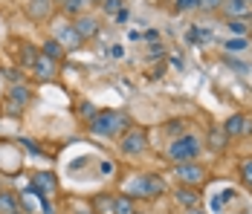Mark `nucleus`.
Segmentation results:
<instances>
[{"instance_id": "nucleus-1", "label": "nucleus", "mask_w": 252, "mask_h": 214, "mask_svg": "<svg viewBox=\"0 0 252 214\" xmlns=\"http://www.w3.org/2000/svg\"><path fill=\"white\" fill-rule=\"evenodd\" d=\"M127 127H130V119L119 110H99L90 119V130L96 136H122Z\"/></svg>"}, {"instance_id": "nucleus-2", "label": "nucleus", "mask_w": 252, "mask_h": 214, "mask_svg": "<svg viewBox=\"0 0 252 214\" xmlns=\"http://www.w3.org/2000/svg\"><path fill=\"white\" fill-rule=\"evenodd\" d=\"M200 151H203L200 139L191 136V133H183V136H177L174 142L168 145V156H171L174 162H197Z\"/></svg>"}, {"instance_id": "nucleus-3", "label": "nucleus", "mask_w": 252, "mask_h": 214, "mask_svg": "<svg viewBox=\"0 0 252 214\" xmlns=\"http://www.w3.org/2000/svg\"><path fill=\"white\" fill-rule=\"evenodd\" d=\"M148 148V130L145 127H127L125 133L119 136V151L125 153V156H139L142 151Z\"/></svg>"}, {"instance_id": "nucleus-4", "label": "nucleus", "mask_w": 252, "mask_h": 214, "mask_svg": "<svg viewBox=\"0 0 252 214\" xmlns=\"http://www.w3.org/2000/svg\"><path fill=\"white\" fill-rule=\"evenodd\" d=\"M174 174L183 185H191V188H197L203 180H206V171H203L200 162H177Z\"/></svg>"}, {"instance_id": "nucleus-5", "label": "nucleus", "mask_w": 252, "mask_h": 214, "mask_svg": "<svg viewBox=\"0 0 252 214\" xmlns=\"http://www.w3.org/2000/svg\"><path fill=\"white\" fill-rule=\"evenodd\" d=\"M29 104H32V90L24 87V84H15L6 95V110L9 113H24Z\"/></svg>"}, {"instance_id": "nucleus-6", "label": "nucleus", "mask_w": 252, "mask_h": 214, "mask_svg": "<svg viewBox=\"0 0 252 214\" xmlns=\"http://www.w3.org/2000/svg\"><path fill=\"white\" fill-rule=\"evenodd\" d=\"M61 47H64V52H76L78 47H84V41H81V35L76 32V26L73 24H64V26H58V32L52 35Z\"/></svg>"}, {"instance_id": "nucleus-7", "label": "nucleus", "mask_w": 252, "mask_h": 214, "mask_svg": "<svg viewBox=\"0 0 252 214\" xmlns=\"http://www.w3.org/2000/svg\"><path fill=\"white\" fill-rule=\"evenodd\" d=\"M226 21H247L252 15V6L247 0H223V6L218 9Z\"/></svg>"}, {"instance_id": "nucleus-8", "label": "nucleus", "mask_w": 252, "mask_h": 214, "mask_svg": "<svg viewBox=\"0 0 252 214\" xmlns=\"http://www.w3.org/2000/svg\"><path fill=\"white\" fill-rule=\"evenodd\" d=\"M73 26H76V32L81 35V41H90V38H96V35H99L101 21H99V18H93V15L87 12V15L76 18V21H73Z\"/></svg>"}, {"instance_id": "nucleus-9", "label": "nucleus", "mask_w": 252, "mask_h": 214, "mask_svg": "<svg viewBox=\"0 0 252 214\" xmlns=\"http://www.w3.org/2000/svg\"><path fill=\"white\" fill-rule=\"evenodd\" d=\"M223 133L226 136H247V133H252V122L244 113H232L223 124Z\"/></svg>"}, {"instance_id": "nucleus-10", "label": "nucleus", "mask_w": 252, "mask_h": 214, "mask_svg": "<svg viewBox=\"0 0 252 214\" xmlns=\"http://www.w3.org/2000/svg\"><path fill=\"white\" fill-rule=\"evenodd\" d=\"M55 188H58V180H55L52 171H41V174H35V180H32V191H35L38 197H47V194H52Z\"/></svg>"}, {"instance_id": "nucleus-11", "label": "nucleus", "mask_w": 252, "mask_h": 214, "mask_svg": "<svg viewBox=\"0 0 252 214\" xmlns=\"http://www.w3.org/2000/svg\"><path fill=\"white\" fill-rule=\"evenodd\" d=\"M32 72H35L41 81H50V78L58 75V61H52V58H47V55L41 52V55H38V61H35V67H32Z\"/></svg>"}, {"instance_id": "nucleus-12", "label": "nucleus", "mask_w": 252, "mask_h": 214, "mask_svg": "<svg viewBox=\"0 0 252 214\" xmlns=\"http://www.w3.org/2000/svg\"><path fill=\"white\" fill-rule=\"evenodd\" d=\"M174 200H177V206H183V209H200V194L191 185H180L174 191Z\"/></svg>"}, {"instance_id": "nucleus-13", "label": "nucleus", "mask_w": 252, "mask_h": 214, "mask_svg": "<svg viewBox=\"0 0 252 214\" xmlns=\"http://www.w3.org/2000/svg\"><path fill=\"white\" fill-rule=\"evenodd\" d=\"M52 9H55L52 0H29V3H26V15H29L32 21H47L52 15Z\"/></svg>"}, {"instance_id": "nucleus-14", "label": "nucleus", "mask_w": 252, "mask_h": 214, "mask_svg": "<svg viewBox=\"0 0 252 214\" xmlns=\"http://www.w3.org/2000/svg\"><path fill=\"white\" fill-rule=\"evenodd\" d=\"M165 191V180L157 174H145V200H157Z\"/></svg>"}, {"instance_id": "nucleus-15", "label": "nucleus", "mask_w": 252, "mask_h": 214, "mask_svg": "<svg viewBox=\"0 0 252 214\" xmlns=\"http://www.w3.org/2000/svg\"><path fill=\"white\" fill-rule=\"evenodd\" d=\"M96 0H67L64 6H61V12L67 15V18H81V15H87V9L93 6Z\"/></svg>"}, {"instance_id": "nucleus-16", "label": "nucleus", "mask_w": 252, "mask_h": 214, "mask_svg": "<svg viewBox=\"0 0 252 214\" xmlns=\"http://www.w3.org/2000/svg\"><path fill=\"white\" fill-rule=\"evenodd\" d=\"M113 214H136L133 197H127V194H113Z\"/></svg>"}, {"instance_id": "nucleus-17", "label": "nucleus", "mask_w": 252, "mask_h": 214, "mask_svg": "<svg viewBox=\"0 0 252 214\" xmlns=\"http://www.w3.org/2000/svg\"><path fill=\"white\" fill-rule=\"evenodd\" d=\"M38 55H41V52L32 47V44H21V47H18V58H21V64H24V67H29V70L35 67Z\"/></svg>"}, {"instance_id": "nucleus-18", "label": "nucleus", "mask_w": 252, "mask_h": 214, "mask_svg": "<svg viewBox=\"0 0 252 214\" xmlns=\"http://www.w3.org/2000/svg\"><path fill=\"white\" fill-rule=\"evenodd\" d=\"M93 214H113V194H96L93 197Z\"/></svg>"}, {"instance_id": "nucleus-19", "label": "nucleus", "mask_w": 252, "mask_h": 214, "mask_svg": "<svg viewBox=\"0 0 252 214\" xmlns=\"http://www.w3.org/2000/svg\"><path fill=\"white\" fill-rule=\"evenodd\" d=\"M226 142H229V136L223 133V127H212V130H209V148H212V151L220 153V151L226 148Z\"/></svg>"}, {"instance_id": "nucleus-20", "label": "nucleus", "mask_w": 252, "mask_h": 214, "mask_svg": "<svg viewBox=\"0 0 252 214\" xmlns=\"http://www.w3.org/2000/svg\"><path fill=\"white\" fill-rule=\"evenodd\" d=\"M41 52H44L47 58H52V61H61V58H64V47H61L55 38H47L44 47H41Z\"/></svg>"}, {"instance_id": "nucleus-21", "label": "nucleus", "mask_w": 252, "mask_h": 214, "mask_svg": "<svg viewBox=\"0 0 252 214\" xmlns=\"http://www.w3.org/2000/svg\"><path fill=\"white\" fill-rule=\"evenodd\" d=\"M15 212H21L18 209V197L9 194V191H0V214H15Z\"/></svg>"}, {"instance_id": "nucleus-22", "label": "nucleus", "mask_w": 252, "mask_h": 214, "mask_svg": "<svg viewBox=\"0 0 252 214\" xmlns=\"http://www.w3.org/2000/svg\"><path fill=\"white\" fill-rule=\"evenodd\" d=\"M226 26H229V32H232L235 38H244V35L250 32V24H247V21H229Z\"/></svg>"}, {"instance_id": "nucleus-23", "label": "nucleus", "mask_w": 252, "mask_h": 214, "mask_svg": "<svg viewBox=\"0 0 252 214\" xmlns=\"http://www.w3.org/2000/svg\"><path fill=\"white\" fill-rule=\"evenodd\" d=\"M101 12H104V15H116V12H122V0H101Z\"/></svg>"}, {"instance_id": "nucleus-24", "label": "nucleus", "mask_w": 252, "mask_h": 214, "mask_svg": "<svg viewBox=\"0 0 252 214\" xmlns=\"http://www.w3.org/2000/svg\"><path fill=\"white\" fill-rule=\"evenodd\" d=\"M241 177H244V183L252 188V159H244L241 162Z\"/></svg>"}, {"instance_id": "nucleus-25", "label": "nucleus", "mask_w": 252, "mask_h": 214, "mask_svg": "<svg viewBox=\"0 0 252 214\" xmlns=\"http://www.w3.org/2000/svg\"><path fill=\"white\" fill-rule=\"evenodd\" d=\"M223 6V0H200L197 3V9H203V12H218Z\"/></svg>"}, {"instance_id": "nucleus-26", "label": "nucleus", "mask_w": 252, "mask_h": 214, "mask_svg": "<svg viewBox=\"0 0 252 214\" xmlns=\"http://www.w3.org/2000/svg\"><path fill=\"white\" fill-rule=\"evenodd\" d=\"M223 47L229 49V52H238V49H247V38H229Z\"/></svg>"}, {"instance_id": "nucleus-27", "label": "nucleus", "mask_w": 252, "mask_h": 214, "mask_svg": "<svg viewBox=\"0 0 252 214\" xmlns=\"http://www.w3.org/2000/svg\"><path fill=\"white\" fill-rule=\"evenodd\" d=\"M197 3H200V0H174V6L180 9V12H194Z\"/></svg>"}, {"instance_id": "nucleus-28", "label": "nucleus", "mask_w": 252, "mask_h": 214, "mask_svg": "<svg viewBox=\"0 0 252 214\" xmlns=\"http://www.w3.org/2000/svg\"><path fill=\"white\" fill-rule=\"evenodd\" d=\"M122 55H125L122 47H110V58H122Z\"/></svg>"}, {"instance_id": "nucleus-29", "label": "nucleus", "mask_w": 252, "mask_h": 214, "mask_svg": "<svg viewBox=\"0 0 252 214\" xmlns=\"http://www.w3.org/2000/svg\"><path fill=\"white\" fill-rule=\"evenodd\" d=\"M186 214H203L200 209H186Z\"/></svg>"}, {"instance_id": "nucleus-30", "label": "nucleus", "mask_w": 252, "mask_h": 214, "mask_svg": "<svg viewBox=\"0 0 252 214\" xmlns=\"http://www.w3.org/2000/svg\"><path fill=\"white\" fill-rule=\"evenodd\" d=\"M52 3H55V6H64V3H67V0H52Z\"/></svg>"}, {"instance_id": "nucleus-31", "label": "nucleus", "mask_w": 252, "mask_h": 214, "mask_svg": "<svg viewBox=\"0 0 252 214\" xmlns=\"http://www.w3.org/2000/svg\"><path fill=\"white\" fill-rule=\"evenodd\" d=\"M247 24H250V29H252V15H250V18H247Z\"/></svg>"}, {"instance_id": "nucleus-32", "label": "nucleus", "mask_w": 252, "mask_h": 214, "mask_svg": "<svg viewBox=\"0 0 252 214\" xmlns=\"http://www.w3.org/2000/svg\"><path fill=\"white\" fill-rule=\"evenodd\" d=\"M76 214H87V212H76Z\"/></svg>"}, {"instance_id": "nucleus-33", "label": "nucleus", "mask_w": 252, "mask_h": 214, "mask_svg": "<svg viewBox=\"0 0 252 214\" xmlns=\"http://www.w3.org/2000/svg\"><path fill=\"white\" fill-rule=\"evenodd\" d=\"M247 3H250V6H252V0H247Z\"/></svg>"}, {"instance_id": "nucleus-34", "label": "nucleus", "mask_w": 252, "mask_h": 214, "mask_svg": "<svg viewBox=\"0 0 252 214\" xmlns=\"http://www.w3.org/2000/svg\"><path fill=\"white\" fill-rule=\"evenodd\" d=\"M15 214H21V212H15Z\"/></svg>"}]
</instances>
